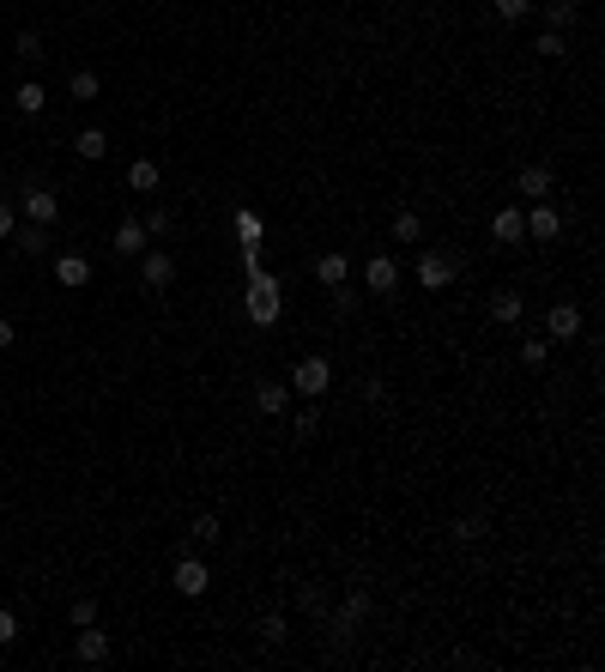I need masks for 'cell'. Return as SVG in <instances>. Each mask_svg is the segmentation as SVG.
Segmentation results:
<instances>
[{
	"label": "cell",
	"mask_w": 605,
	"mask_h": 672,
	"mask_svg": "<svg viewBox=\"0 0 605 672\" xmlns=\"http://www.w3.org/2000/svg\"><path fill=\"white\" fill-rule=\"evenodd\" d=\"M538 55L557 61V55H563V31H538Z\"/></svg>",
	"instance_id": "obj_36"
},
{
	"label": "cell",
	"mask_w": 605,
	"mask_h": 672,
	"mask_svg": "<svg viewBox=\"0 0 605 672\" xmlns=\"http://www.w3.org/2000/svg\"><path fill=\"white\" fill-rule=\"evenodd\" d=\"M454 273H460V261H454V255H436V249H424V255H418V285H424V291H448V285H454Z\"/></svg>",
	"instance_id": "obj_5"
},
{
	"label": "cell",
	"mask_w": 605,
	"mask_h": 672,
	"mask_svg": "<svg viewBox=\"0 0 605 672\" xmlns=\"http://www.w3.org/2000/svg\"><path fill=\"white\" fill-rule=\"evenodd\" d=\"M145 236H169V212H164V206H158V212L145 218Z\"/></svg>",
	"instance_id": "obj_38"
},
{
	"label": "cell",
	"mask_w": 605,
	"mask_h": 672,
	"mask_svg": "<svg viewBox=\"0 0 605 672\" xmlns=\"http://www.w3.org/2000/svg\"><path fill=\"white\" fill-rule=\"evenodd\" d=\"M575 12H581L575 0H551V6H545V31H563V25H575Z\"/></svg>",
	"instance_id": "obj_25"
},
{
	"label": "cell",
	"mask_w": 605,
	"mask_h": 672,
	"mask_svg": "<svg viewBox=\"0 0 605 672\" xmlns=\"http://www.w3.org/2000/svg\"><path fill=\"white\" fill-rule=\"evenodd\" d=\"M364 285H370L375 297H388V291L400 285V267H394V255H370V267H364Z\"/></svg>",
	"instance_id": "obj_14"
},
{
	"label": "cell",
	"mask_w": 605,
	"mask_h": 672,
	"mask_svg": "<svg viewBox=\"0 0 605 672\" xmlns=\"http://www.w3.org/2000/svg\"><path fill=\"white\" fill-rule=\"evenodd\" d=\"M12 339H19V328H12V321H6V315H0V352H6V345H12Z\"/></svg>",
	"instance_id": "obj_40"
},
{
	"label": "cell",
	"mask_w": 605,
	"mask_h": 672,
	"mask_svg": "<svg viewBox=\"0 0 605 672\" xmlns=\"http://www.w3.org/2000/svg\"><path fill=\"white\" fill-rule=\"evenodd\" d=\"M12 231H19V206H6V201H0V242H6Z\"/></svg>",
	"instance_id": "obj_37"
},
{
	"label": "cell",
	"mask_w": 605,
	"mask_h": 672,
	"mask_svg": "<svg viewBox=\"0 0 605 672\" xmlns=\"http://www.w3.org/2000/svg\"><path fill=\"white\" fill-rule=\"evenodd\" d=\"M55 285H61V291H85V285H91V261H85V255H55Z\"/></svg>",
	"instance_id": "obj_9"
},
{
	"label": "cell",
	"mask_w": 605,
	"mask_h": 672,
	"mask_svg": "<svg viewBox=\"0 0 605 672\" xmlns=\"http://www.w3.org/2000/svg\"><path fill=\"white\" fill-rule=\"evenodd\" d=\"M327 388H334V364H327L321 352L297 358V370H291V394H302V400H321Z\"/></svg>",
	"instance_id": "obj_1"
},
{
	"label": "cell",
	"mask_w": 605,
	"mask_h": 672,
	"mask_svg": "<svg viewBox=\"0 0 605 672\" xmlns=\"http://www.w3.org/2000/svg\"><path fill=\"white\" fill-rule=\"evenodd\" d=\"M491 6H497V19H503V25H521V19L533 12V0H491Z\"/></svg>",
	"instance_id": "obj_29"
},
{
	"label": "cell",
	"mask_w": 605,
	"mask_h": 672,
	"mask_svg": "<svg viewBox=\"0 0 605 672\" xmlns=\"http://www.w3.org/2000/svg\"><path fill=\"white\" fill-rule=\"evenodd\" d=\"M327 291H334V309H339V315H351V309H358V291H351V285H327Z\"/></svg>",
	"instance_id": "obj_34"
},
{
	"label": "cell",
	"mask_w": 605,
	"mask_h": 672,
	"mask_svg": "<svg viewBox=\"0 0 605 672\" xmlns=\"http://www.w3.org/2000/svg\"><path fill=\"white\" fill-rule=\"evenodd\" d=\"M321 618H327V612H321ZM364 618H370V594H364V588H351V594H345V605H339L334 618H327V630H334V642H351Z\"/></svg>",
	"instance_id": "obj_2"
},
{
	"label": "cell",
	"mask_w": 605,
	"mask_h": 672,
	"mask_svg": "<svg viewBox=\"0 0 605 672\" xmlns=\"http://www.w3.org/2000/svg\"><path fill=\"white\" fill-rule=\"evenodd\" d=\"M545 358H551V339H521V364H527V370H538Z\"/></svg>",
	"instance_id": "obj_30"
},
{
	"label": "cell",
	"mask_w": 605,
	"mask_h": 672,
	"mask_svg": "<svg viewBox=\"0 0 605 672\" xmlns=\"http://www.w3.org/2000/svg\"><path fill=\"white\" fill-rule=\"evenodd\" d=\"M12 55H19V61H31V67H36V61H43L49 49H43V36H36V31H19V36H12Z\"/></svg>",
	"instance_id": "obj_23"
},
{
	"label": "cell",
	"mask_w": 605,
	"mask_h": 672,
	"mask_svg": "<svg viewBox=\"0 0 605 672\" xmlns=\"http://www.w3.org/2000/svg\"><path fill=\"white\" fill-rule=\"evenodd\" d=\"M491 236H497L503 249H515V242H527V212H521V206H503V212L491 218Z\"/></svg>",
	"instance_id": "obj_12"
},
{
	"label": "cell",
	"mask_w": 605,
	"mask_h": 672,
	"mask_svg": "<svg viewBox=\"0 0 605 672\" xmlns=\"http://www.w3.org/2000/svg\"><path fill=\"white\" fill-rule=\"evenodd\" d=\"M255 406H261L267 418H279V412L291 406V382H255Z\"/></svg>",
	"instance_id": "obj_17"
},
{
	"label": "cell",
	"mask_w": 605,
	"mask_h": 672,
	"mask_svg": "<svg viewBox=\"0 0 605 672\" xmlns=\"http://www.w3.org/2000/svg\"><path fill=\"white\" fill-rule=\"evenodd\" d=\"M418 236H424V218L418 212H400L394 218V242H418Z\"/></svg>",
	"instance_id": "obj_28"
},
{
	"label": "cell",
	"mask_w": 605,
	"mask_h": 672,
	"mask_svg": "<svg viewBox=\"0 0 605 672\" xmlns=\"http://www.w3.org/2000/svg\"><path fill=\"white\" fill-rule=\"evenodd\" d=\"M188 539H194V545H218V515H194V527H188Z\"/></svg>",
	"instance_id": "obj_26"
},
{
	"label": "cell",
	"mask_w": 605,
	"mask_h": 672,
	"mask_svg": "<svg viewBox=\"0 0 605 672\" xmlns=\"http://www.w3.org/2000/svg\"><path fill=\"white\" fill-rule=\"evenodd\" d=\"M297 605H302V612H315V618H321V612H327V594H321L315 581H302V588H297Z\"/></svg>",
	"instance_id": "obj_31"
},
{
	"label": "cell",
	"mask_w": 605,
	"mask_h": 672,
	"mask_svg": "<svg viewBox=\"0 0 605 672\" xmlns=\"http://www.w3.org/2000/svg\"><path fill=\"white\" fill-rule=\"evenodd\" d=\"M545 328H551V339H575L581 334V309H575V303H551Z\"/></svg>",
	"instance_id": "obj_15"
},
{
	"label": "cell",
	"mask_w": 605,
	"mask_h": 672,
	"mask_svg": "<svg viewBox=\"0 0 605 672\" xmlns=\"http://www.w3.org/2000/svg\"><path fill=\"white\" fill-rule=\"evenodd\" d=\"M67 91H73L79 103H91V98H98V73H91V67H79V73L67 79Z\"/></svg>",
	"instance_id": "obj_27"
},
{
	"label": "cell",
	"mask_w": 605,
	"mask_h": 672,
	"mask_svg": "<svg viewBox=\"0 0 605 672\" xmlns=\"http://www.w3.org/2000/svg\"><path fill=\"white\" fill-rule=\"evenodd\" d=\"M515 188H521L527 201H551V194H557V176H551V164H527L515 176Z\"/></svg>",
	"instance_id": "obj_11"
},
{
	"label": "cell",
	"mask_w": 605,
	"mask_h": 672,
	"mask_svg": "<svg viewBox=\"0 0 605 672\" xmlns=\"http://www.w3.org/2000/svg\"><path fill=\"white\" fill-rule=\"evenodd\" d=\"M388 400V382L381 376H364V406H381Z\"/></svg>",
	"instance_id": "obj_35"
},
{
	"label": "cell",
	"mask_w": 605,
	"mask_h": 672,
	"mask_svg": "<svg viewBox=\"0 0 605 672\" xmlns=\"http://www.w3.org/2000/svg\"><path fill=\"white\" fill-rule=\"evenodd\" d=\"M279 309H285V297H279V279H267V273L255 267V285H248V315H255L261 328H272V321H279Z\"/></svg>",
	"instance_id": "obj_3"
},
{
	"label": "cell",
	"mask_w": 605,
	"mask_h": 672,
	"mask_svg": "<svg viewBox=\"0 0 605 672\" xmlns=\"http://www.w3.org/2000/svg\"><path fill=\"white\" fill-rule=\"evenodd\" d=\"M115 648H109V630H98V624H79V636H73V660L79 667H103Z\"/></svg>",
	"instance_id": "obj_6"
},
{
	"label": "cell",
	"mask_w": 605,
	"mask_h": 672,
	"mask_svg": "<svg viewBox=\"0 0 605 672\" xmlns=\"http://www.w3.org/2000/svg\"><path fill=\"white\" fill-rule=\"evenodd\" d=\"M6 242H12L19 255H43V249H49V225H25V231H12Z\"/></svg>",
	"instance_id": "obj_19"
},
{
	"label": "cell",
	"mask_w": 605,
	"mask_h": 672,
	"mask_svg": "<svg viewBox=\"0 0 605 672\" xmlns=\"http://www.w3.org/2000/svg\"><path fill=\"white\" fill-rule=\"evenodd\" d=\"M484 534H491V521H484V515H460V521H454V539H460V545H478Z\"/></svg>",
	"instance_id": "obj_24"
},
{
	"label": "cell",
	"mask_w": 605,
	"mask_h": 672,
	"mask_svg": "<svg viewBox=\"0 0 605 672\" xmlns=\"http://www.w3.org/2000/svg\"><path fill=\"white\" fill-rule=\"evenodd\" d=\"M19 212H25V225H55V218H61V194L25 188V194H19Z\"/></svg>",
	"instance_id": "obj_8"
},
{
	"label": "cell",
	"mask_w": 605,
	"mask_h": 672,
	"mask_svg": "<svg viewBox=\"0 0 605 672\" xmlns=\"http://www.w3.org/2000/svg\"><path fill=\"white\" fill-rule=\"evenodd\" d=\"M176 255H164V249H152V255H139V285H145V291H169V285H176Z\"/></svg>",
	"instance_id": "obj_7"
},
{
	"label": "cell",
	"mask_w": 605,
	"mask_h": 672,
	"mask_svg": "<svg viewBox=\"0 0 605 672\" xmlns=\"http://www.w3.org/2000/svg\"><path fill=\"white\" fill-rule=\"evenodd\" d=\"M79 624H98V600H91V594L73 600V630H79Z\"/></svg>",
	"instance_id": "obj_33"
},
{
	"label": "cell",
	"mask_w": 605,
	"mask_h": 672,
	"mask_svg": "<svg viewBox=\"0 0 605 672\" xmlns=\"http://www.w3.org/2000/svg\"><path fill=\"white\" fill-rule=\"evenodd\" d=\"M12 103H19V115H43V103H49V91H43L36 79H25V85L12 91Z\"/></svg>",
	"instance_id": "obj_21"
},
{
	"label": "cell",
	"mask_w": 605,
	"mask_h": 672,
	"mask_svg": "<svg viewBox=\"0 0 605 672\" xmlns=\"http://www.w3.org/2000/svg\"><path fill=\"white\" fill-rule=\"evenodd\" d=\"M285 636H291L285 612H267V618H261V642H285Z\"/></svg>",
	"instance_id": "obj_32"
},
{
	"label": "cell",
	"mask_w": 605,
	"mask_h": 672,
	"mask_svg": "<svg viewBox=\"0 0 605 672\" xmlns=\"http://www.w3.org/2000/svg\"><path fill=\"white\" fill-rule=\"evenodd\" d=\"M73 152H79V158H85V164H98L103 152H109V134H103V128H85V134L73 139Z\"/></svg>",
	"instance_id": "obj_20"
},
{
	"label": "cell",
	"mask_w": 605,
	"mask_h": 672,
	"mask_svg": "<svg viewBox=\"0 0 605 672\" xmlns=\"http://www.w3.org/2000/svg\"><path fill=\"white\" fill-rule=\"evenodd\" d=\"M206 588H212V570H206L200 557L182 545V557H176V594H182V600H200Z\"/></svg>",
	"instance_id": "obj_4"
},
{
	"label": "cell",
	"mask_w": 605,
	"mask_h": 672,
	"mask_svg": "<svg viewBox=\"0 0 605 672\" xmlns=\"http://www.w3.org/2000/svg\"><path fill=\"white\" fill-rule=\"evenodd\" d=\"M521 315H527V297H521V291H497V297H491V321L521 328Z\"/></svg>",
	"instance_id": "obj_16"
},
{
	"label": "cell",
	"mask_w": 605,
	"mask_h": 672,
	"mask_svg": "<svg viewBox=\"0 0 605 672\" xmlns=\"http://www.w3.org/2000/svg\"><path fill=\"white\" fill-rule=\"evenodd\" d=\"M345 273H351L345 255H321V261H315V279H321V285H345Z\"/></svg>",
	"instance_id": "obj_22"
},
{
	"label": "cell",
	"mask_w": 605,
	"mask_h": 672,
	"mask_svg": "<svg viewBox=\"0 0 605 672\" xmlns=\"http://www.w3.org/2000/svg\"><path fill=\"white\" fill-rule=\"evenodd\" d=\"M527 236H533V242H557V236H563V212L551 201H538L533 212H527Z\"/></svg>",
	"instance_id": "obj_10"
},
{
	"label": "cell",
	"mask_w": 605,
	"mask_h": 672,
	"mask_svg": "<svg viewBox=\"0 0 605 672\" xmlns=\"http://www.w3.org/2000/svg\"><path fill=\"white\" fill-rule=\"evenodd\" d=\"M109 249H115L122 261L145 255V225H139V218H122V225H115V236H109Z\"/></svg>",
	"instance_id": "obj_13"
},
{
	"label": "cell",
	"mask_w": 605,
	"mask_h": 672,
	"mask_svg": "<svg viewBox=\"0 0 605 672\" xmlns=\"http://www.w3.org/2000/svg\"><path fill=\"white\" fill-rule=\"evenodd\" d=\"M158 182H164V170L152 164V158H134V164H128V188H134V194H152Z\"/></svg>",
	"instance_id": "obj_18"
},
{
	"label": "cell",
	"mask_w": 605,
	"mask_h": 672,
	"mask_svg": "<svg viewBox=\"0 0 605 672\" xmlns=\"http://www.w3.org/2000/svg\"><path fill=\"white\" fill-rule=\"evenodd\" d=\"M19 636V618H12V612H6V605H0V648H6V642Z\"/></svg>",
	"instance_id": "obj_39"
}]
</instances>
